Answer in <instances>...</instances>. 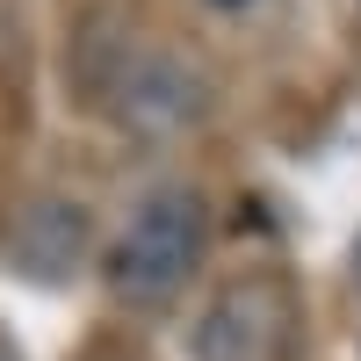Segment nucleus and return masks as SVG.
<instances>
[{
	"label": "nucleus",
	"mask_w": 361,
	"mask_h": 361,
	"mask_svg": "<svg viewBox=\"0 0 361 361\" xmlns=\"http://www.w3.org/2000/svg\"><path fill=\"white\" fill-rule=\"evenodd\" d=\"M209 8H253V0H209Z\"/></svg>",
	"instance_id": "nucleus-4"
},
{
	"label": "nucleus",
	"mask_w": 361,
	"mask_h": 361,
	"mask_svg": "<svg viewBox=\"0 0 361 361\" xmlns=\"http://www.w3.org/2000/svg\"><path fill=\"white\" fill-rule=\"evenodd\" d=\"M354 282H361V246H354Z\"/></svg>",
	"instance_id": "nucleus-5"
},
{
	"label": "nucleus",
	"mask_w": 361,
	"mask_h": 361,
	"mask_svg": "<svg viewBox=\"0 0 361 361\" xmlns=\"http://www.w3.org/2000/svg\"><path fill=\"white\" fill-rule=\"evenodd\" d=\"M296 333H304V304L289 275L253 267L209 296L195 325V361H296Z\"/></svg>",
	"instance_id": "nucleus-2"
},
{
	"label": "nucleus",
	"mask_w": 361,
	"mask_h": 361,
	"mask_svg": "<svg viewBox=\"0 0 361 361\" xmlns=\"http://www.w3.org/2000/svg\"><path fill=\"white\" fill-rule=\"evenodd\" d=\"M8 246L29 275H66L87 246V209L80 202H29V209H15Z\"/></svg>",
	"instance_id": "nucleus-3"
},
{
	"label": "nucleus",
	"mask_w": 361,
	"mask_h": 361,
	"mask_svg": "<svg viewBox=\"0 0 361 361\" xmlns=\"http://www.w3.org/2000/svg\"><path fill=\"white\" fill-rule=\"evenodd\" d=\"M202 246H209V202L188 180H166V188H152L130 209V224L109 253V289L123 304H166L195 275Z\"/></svg>",
	"instance_id": "nucleus-1"
}]
</instances>
